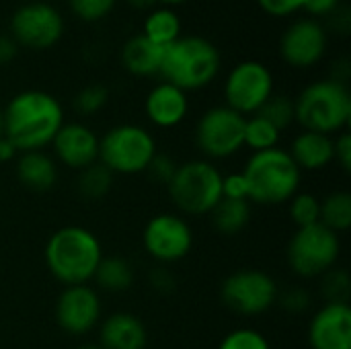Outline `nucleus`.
<instances>
[{
	"mask_svg": "<svg viewBox=\"0 0 351 349\" xmlns=\"http://www.w3.org/2000/svg\"><path fill=\"white\" fill-rule=\"evenodd\" d=\"M154 154L156 142L152 134L136 123L115 125L99 138V163L113 175L144 173Z\"/></svg>",
	"mask_w": 351,
	"mask_h": 349,
	"instance_id": "obj_7",
	"label": "nucleus"
},
{
	"mask_svg": "<svg viewBox=\"0 0 351 349\" xmlns=\"http://www.w3.org/2000/svg\"><path fill=\"white\" fill-rule=\"evenodd\" d=\"M339 6H341V0H304L302 2V8L311 14V19L335 14Z\"/></svg>",
	"mask_w": 351,
	"mask_h": 349,
	"instance_id": "obj_40",
	"label": "nucleus"
},
{
	"mask_svg": "<svg viewBox=\"0 0 351 349\" xmlns=\"http://www.w3.org/2000/svg\"><path fill=\"white\" fill-rule=\"evenodd\" d=\"M222 197L228 200H249V187L243 173H230L222 177Z\"/></svg>",
	"mask_w": 351,
	"mask_h": 349,
	"instance_id": "obj_37",
	"label": "nucleus"
},
{
	"mask_svg": "<svg viewBox=\"0 0 351 349\" xmlns=\"http://www.w3.org/2000/svg\"><path fill=\"white\" fill-rule=\"evenodd\" d=\"M257 115L265 117L271 125H276L280 132L290 128L296 121V109H294V99L284 97V95H271L263 107L257 111Z\"/></svg>",
	"mask_w": 351,
	"mask_h": 349,
	"instance_id": "obj_29",
	"label": "nucleus"
},
{
	"mask_svg": "<svg viewBox=\"0 0 351 349\" xmlns=\"http://www.w3.org/2000/svg\"><path fill=\"white\" fill-rule=\"evenodd\" d=\"M156 2H165V4H181L185 0H156Z\"/></svg>",
	"mask_w": 351,
	"mask_h": 349,
	"instance_id": "obj_46",
	"label": "nucleus"
},
{
	"mask_svg": "<svg viewBox=\"0 0 351 349\" xmlns=\"http://www.w3.org/2000/svg\"><path fill=\"white\" fill-rule=\"evenodd\" d=\"M278 302L284 311L300 315L311 309V294L302 288H290L284 294H278Z\"/></svg>",
	"mask_w": 351,
	"mask_h": 349,
	"instance_id": "obj_36",
	"label": "nucleus"
},
{
	"mask_svg": "<svg viewBox=\"0 0 351 349\" xmlns=\"http://www.w3.org/2000/svg\"><path fill=\"white\" fill-rule=\"evenodd\" d=\"M222 173L210 160H187L177 165L171 179L169 195L179 212L187 216H204L222 200Z\"/></svg>",
	"mask_w": 351,
	"mask_h": 349,
	"instance_id": "obj_6",
	"label": "nucleus"
},
{
	"mask_svg": "<svg viewBox=\"0 0 351 349\" xmlns=\"http://www.w3.org/2000/svg\"><path fill=\"white\" fill-rule=\"evenodd\" d=\"M150 286L160 294H169L175 290V276L167 267H154L150 272Z\"/></svg>",
	"mask_w": 351,
	"mask_h": 349,
	"instance_id": "obj_41",
	"label": "nucleus"
},
{
	"mask_svg": "<svg viewBox=\"0 0 351 349\" xmlns=\"http://www.w3.org/2000/svg\"><path fill=\"white\" fill-rule=\"evenodd\" d=\"M333 150H335V160L339 167L350 173L351 169V134L350 132H339V136L333 140Z\"/></svg>",
	"mask_w": 351,
	"mask_h": 349,
	"instance_id": "obj_39",
	"label": "nucleus"
},
{
	"mask_svg": "<svg viewBox=\"0 0 351 349\" xmlns=\"http://www.w3.org/2000/svg\"><path fill=\"white\" fill-rule=\"evenodd\" d=\"M78 349H103V348H99V346H80Z\"/></svg>",
	"mask_w": 351,
	"mask_h": 349,
	"instance_id": "obj_47",
	"label": "nucleus"
},
{
	"mask_svg": "<svg viewBox=\"0 0 351 349\" xmlns=\"http://www.w3.org/2000/svg\"><path fill=\"white\" fill-rule=\"evenodd\" d=\"M290 156L300 171H321L335 160L333 138L302 130V134H298L292 142Z\"/></svg>",
	"mask_w": 351,
	"mask_h": 349,
	"instance_id": "obj_20",
	"label": "nucleus"
},
{
	"mask_svg": "<svg viewBox=\"0 0 351 349\" xmlns=\"http://www.w3.org/2000/svg\"><path fill=\"white\" fill-rule=\"evenodd\" d=\"M175 171H177V163H175L171 156L158 154V152H156V154L152 156V160L148 163V167H146L144 173H148V177H150L154 183L169 185L171 179H173V175H175Z\"/></svg>",
	"mask_w": 351,
	"mask_h": 349,
	"instance_id": "obj_35",
	"label": "nucleus"
},
{
	"mask_svg": "<svg viewBox=\"0 0 351 349\" xmlns=\"http://www.w3.org/2000/svg\"><path fill=\"white\" fill-rule=\"evenodd\" d=\"M19 154V150L12 146V142L8 140V138H0V163H8V160H12L14 156Z\"/></svg>",
	"mask_w": 351,
	"mask_h": 349,
	"instance_id": "obj_43",
	"label": "nucleus"
},
{
	"mask_svg": "<svg viewBox=\"0 0 351 349\" xmlns=\"http://www.w3.org/2000/svg\"><path fill=\"white\" fill-rule=\"evenodd\" d=\"M214 228L224 237L241 234L251 222V202L249 200H228L222 197L210 212Z\"/></svg>",
	"mask_w": 351,
	"mask_h": 349,
	"instance_id": "obj_23",
	"label": "nucleus"
},
{
	"mask_svg": "<svg viewBox=\"0 0 351 349\" xmlns=\"http://www.w3.org/2000/svg\"><path fill=\"white\" fill-rule=\"evenodd\" d=\"M144 111L156 128H175L189 111L187 93L169 82H160L148 93Z\"/></svg>",
	"mask_w": 351,
	"mask_h": 349,
	"instance_id": "obj_18",
	"label": "nucleus"
},
{
	"mask_svg": "<svg viewBox=\"0 0 351 349\" xmlns=\"http://www.w3.org/2000/svg\"><path fill=\"white\" fill-rule=\"evenodd\" d=\"M222 66L218 47L199 35L179 37L165 47L158 74L181 91H197L216 80Z\"/></svg>",
	"mask_w": 351,
	"mask_h": 349,
	"instance_id": "obj_3",
	"label": "nucleus"
},
{
	"mask_svg": "<svg viewBox=\"0 0 351 349\" xmlns=\"http://www.w3.org/2000/svg\"><path fill=\"white\" fill-rule=\"evenodd\" d=\"M4 136V115H2V107H0V138Z\"/></svg>",
	"mask_w": 351,
	"mask_h": 349,
	"instance_id": "obj_45",
	"label": "nucleus"
},
{
	"mask_svg": "<svg viewBox=\"0 0 351 349\" xmlns=\"http://www.w3.org/2000/svg\"><path fill=\"white\" fill-rule=\"evenodd\" d=\"M286 255L296 276L319 278L335 267L341 255V241L339 234L317 222L313 226H304L294 232Z\"/></svg>",
	"mask_w": 351,
	"mask_h": 349,
	"instance_id": "obj_8",
	"label": "nucleus"
},
{
	"mask_svg": "<svg viewBox=\"0 0 351 349\" xmlns=\"http://www.w3.org/2000/svg\"><path fill=\"white\" fill-rule=\"evenodd\" d=\"M304 0H257V4L271 16H290L302 8Z\"/></svg>",
	"mask_w": 351,
	"mask_h": 349,
	"instance_id": "obj_38",
	"label": "nucleus"
},
{
	"mask_svg": "<svg viewBox=\"0 0 351 349\" xmlns=\"http://www.w3.org/2000/svg\"><path fill=\"white\" fill-rule=\"evenodd\" d=\"M241 173L249 187V202L253 200L261 206L290 202L298 193L302 179V171L296 167L290 152L280 146L253 152Z\"/></svg>",
	"mask_w": 351,
	"mask_h": 349,
	"instance_id": "obj_4",
	"label": "nucleus"
},
{
	"mask_svg": "<svg viewBox=\"0 0 351 349\" xmlns=\"http://www.w3.org/2000/svg\"><path fill=\"white\" fill-rule=\"evenodd\" d=\"M165 47L152 43L144 35H134L123 43L121 49V62L125 70L134 76H154L160 70Z\"/></svg>",
	"mask_w": 351,
	"mask_h": 349,
	"instance_id": "obj_22",
	"label": "nucleus"
},
{
	"mask_svg": "<svg viewBox=\"0 0 351 349\" xmlns=\"http://www.w3.org/2000/svg\"><path fill=\"white\" fill-rule=\"evenodd\" d=\"M321 292L325 296L327 302H341V304H350L351 296V280L348 272L343 269H329L327 274H323V284H321Z\"/></svg>",
	"mask_w": 351,
	"mask_h": 349,
	"instance_id": "obj_31",
	"label": "nucleus"
},
{
	"mask_svg": "<svg viewBox=\"0 0 351 349\" xmlns=\"http://www.w3.org/2000/svg\"><path fill=\"white\" fill-rule=\"evenodd\" d=\"M16 51H19V45H16V41H14L10 35H4V33H0V66H6V64H10V62L16 58Z\"/></svg>",
	"mask_w": 351,
	"mask_h": 349,
	"instance_id": "obj_42",
	"label": "nucleus"
},
{
	"mask_svg": "<svg viewBox=\"0 0 351 349\" xmlns=\"http://www.w3.org/2000/svg\"><path fill=\"white\" fill-rule=\"evenodd\" d=\"M45 265L64 286H80L93 280L103 259V249L93 230L84 226L58 228L45 243Z\"/></svg>",
	"mask_w": 351,
	"mask_h": 349,
	"instance_id": "obj_2",
	"label": "nucleus"
},
{
	"mask_svg": "<svg viewBox=\"0 0 351 349\" xmlns=\"http://www.w3.org/2000/svg\"><path fill=\"white\" fill-rule=\"evenodd\" d=\"M113 187V173L99 160L88 165L78 175V193L88 202L103 200Z\"/></svg>",
	"mask_w": 351,
	"mask_h": 349,
	"instance_id": "obj_27",
	"label": "nucleus"
},
{
	"mask_svg": "<svg viewBox=\"0 0 351 349\" xmlns=\"http://www.w3.org/2000/svg\"><path fill=\"white\" fill-rule=\"evenodd\" d=\"M325 51L327 31L317 19H298L280 39V53L284 62L294 68H311L319 64Z\"/></svg>",
	"mask_w": 351,
	"mask_h": 349,
	"instance_id": "obj_15",
	"label": "nucleus"
},
{
	"mask_svg": "<svg viewBox=\"0 0 351 349\" xmlns=\"http://www.w3.org/2000/svg\"><path fill=\"white\" fill-rule=\"evenodd\" d=\"M311 349H351V306L327 302L308 325Z\"/></svg>",
	"mask_w": 351,
	"mask_h": 349,
	"instance_id": "obj_16",
	"label": "nucleus"
},
{
	"mask_svg": "<svg viewBox=\"0 0 351 349\" xmlns=\"http://www.w3.org/2000/svg\"><path fill=\"white\" fill-rule=\"evenodd\" d=\"M109 101V91L103 84H86L74 97V109L80 115H95L99 113Z\"/></svg>",
	"mask_w": 351,
	"mask_h": 349,
	"instance_id": "obj_32",
	"label": "nucleus"
},
{
	"mask_svg": "<svg viewBox=\"0 0 351 349\" xmlns=\"http://www.w3.org/2000/svg\"><path fill=\"white\" fill-rule=\"evenodd\" d=\"M115 2L117 0H68L72 12L86 23H95V21L105 19L113 10Z\"/></svg>",
	"mask_w": 351,
	"mask_h": 349,
	"instance_id": "obj_34",
	"label": "nucleus"
},
{
	"mask_svg": "<svg viewBox=\"0 0 351 349\" xmlns=\"http://www.w3.org/2000/svg\"><path fill=\"white\" fill-rule=\"evenodd\" d=\"M280 134L282 132L276 125H271L265 117L257 113L245 119V146H249L253 152L276 148L280 142Z\"/></svg>",
	"mask_w": 351,
	"mask_h": 349,
	"instance_id": "obj_28",
	"label": "nucleus"
},
{
	"mask_svg": "<svg viewBox=\"0 0 351 349\" xmlns=\"http://www.w3.org/2000/svg\"><path fill=\"white\" fill-rule=\"evenodd\" d=\"M274 95V74L271 70L257 62L245 60L237 64L224 82L226 107L241 115H255L263 103Z\"/></svg>",
	"mask_w": 351,
	"mask_h": 349,
	"instance_id": "obj_11",
	"label": "nucleus"
},
{
	"mask_svg": "<svg viewBox=\"0 0 351 349\" xmlns=\"http://www.w3.org/2000/svg\"><path fill=\"white\" fill-rule=\"evenodd\" d=\"M296 121L319 134H337L346 132L351 119V93L348 84L333 78L317 80L308 84L296 99Z\"/></svg>",
	"mask_w": 351,
	"mask_h": 349,
	"instance_id": "obj_5",
	"label": "nucleus"
},
{
	"mask_svg": "<svg viewBox=\"0 0 351 349\" xmlns=\"http://www.w3.org/2000/svg\"><path fill=\"white\" fill-rule=\"evenodd\" d=\"M29 2H31V0H29Z\"/></svg>",
	"mask_w": 351,
	"mask_h": 349,
	"instance_id": "obj_48",
	"label": "nucleus"
},
{
	"mask_svg": "<svg viewBox=\"0 0 351 349\" xmlns=\"http://www.w3.org/2000/svg\"><path fill=\"white\" fill-rule=\"evenodd\" d=\"M245 115L226 105L208 109L195 125V144L210 158H228L245 146Z\"/></svg>",
	"mask_w": 351,
	"mask_h": 349,
	"instance_id": "obj_10",
	"label": "nucleus"
},
{
	"mask_svg": "<svg viewBox=\"0 0 351 349\" xmlns=\"http://www.w3.org/2000/svg\"><path fill=\"white\" fill-rule=\"evenodd\" d=\"M290 218L298 228L321 222V200L313 193L298 191L290 200Z\"/></svg>",
	"mask_w": 351,
	"mask_h": 349,
	"instance_id": "obj_30",
	"label": "nucleus"
},
{
	"mask_svg": "<svg viewBox=\"0 0 351 349\" xmlns=\"http://www.w3.org/2000/svg\"><path fill=\"white\" fill-rule=\"evenodd\" d=\"M64 33V19L58 8L43 0L19 6L10 19V37L29 49H49Z\"/></svg>",
	"mask_w": 351,
	"mask_h": 349,
	"instance_id": "obj_12",
	"label": "nucleus"
},
{
	"mask_svg": "<svg viewBox=\"0 0 351 349\" xmlns=\"http://www.w3.org/2000/svg\"><path fill=\"white\" fill-rule=\"evenodd\" d=\"M148 333L144 323L132 313H113L99 327V348L144 349Z\"/></svg>",
	"mask_w": 351,
	"mask_h": 349,
	"instance_id": "obj_19",
	"label": "nucleus"
},
{
	"mask_svg": "<svg viewBox=\"0 0 351 349\" xmlns=\"http://www.w3.org/2000/svg\"><path fill=\"white\" fill-rule=\"evenodd\" d=\"M321 224L341 234L351 226V193L333 191L321 202Z\"/></svg>",
	"mask_w": 351,
	"mask_h": 349,
	"instance_id": "obj_26",
	"label": "nucleus"
},
{
	"mask_svg": "<svg viewBox=\"0 0 351 349\" xmlns=\"http://www.w3.org/2000/svg\"><path fill=\"white\" fill-rule=\"evenodd\" d=\"M218 349H271L269 341L263 333L255 329H234L230 331Z\"/></svg>",
	"mask_w": 351,
	"mask_h": 349,
	"instance_id": "obj_33",
	"label": "nucleus"
},
{
	"mask_svg": "<svg viewBox=\"0 0 351 349\" xmlns=\"http://www.w3.org/2000/svg\"><path fill=\"white\" fill-rule=\"evenodd\" d=\"M132 6H136V8H148V6H152L156 0H128Z\"/></svg>",
	"mask_w": 351,
	"mask_h": 349,
	"instance_id": "obj_44",
	"label": "nucleus"
},
{
	"mask_svg": "<svg viewBox=\"0 0 351 349\" xmlns=\"http://www.w3.org/2000/svg\"><path fill=\"white\" fill-rule=\"evenodd\" d=\"M93 280L107 292H125L134 284V269L123 257H103Z\"/></svg>",
	"mask_w": 351,
	"mask_h": 349,
	"instance_id": "obj_24",
	"label": "nucleus"
},
{
	"mask_svg": "<svg viewBox=\"0 0 351 349\" xmlns=\"http://www.w3.org/2000/svg\"><path fill=\"white\" fill-rule=\"evenodd\" d=\"M2 115L4 138H8L19 152L45 148L64 125V109L60 101L37 88L14 95L2 109Z\"/></svg>",
	"mask_w": 351,
	"mask_h": 349,
	"instance_id": "obj_1",
	"label": "nucleus"
},
{
	"mask_svg": "<svg viewBox=\"0 0 351 349\" xmlns=\"http://www.w3.org/2000/svg\"><path fill=\"white\" fill-rule=\"evenodd\" d=\"M14 171L21 185L31 191H49L58 181V167L53 158L41 150L21 152Z\"/></svg>",
	"mask_w": 351,
	"mask_h": 349,
	"instance_id": "obj_21",
	"label": "nucleus"
},
{
	"mask_svg": "<svg viewBox=\"0 0 351 349\" xmlns=\"http://www.w3.org/2000/svg\"><path fill=\"white\" fill-rule=\"evenodd\" d=\"M144 37H148L152 43L167 47L175 39L181 37V21L171 8H158L152 10L144 21Z\"/></svg>",
	"mask_w": 351,
	"mask_h": 349,
	"instance_id": "obj_25",
	"label": "nucleus"
},
{
	"mask_svg": "<svg viewBox=\"0 0 351 349\" xmlns=\"http://www.w3.org/2000/svg\"><path fill=\"white\" fill-rule=\"evenodd\" d=\"M56 156L62 165L82 171L99 160V136L84 123H64L51 140Z\"/></svg>",
	"mask_w": 351,
	"mask_h": 349,
	"instance_id": "obj_17",
	"label": "nucleus"
},
{
	"mask_svg": "<svg viewBox=\"0 0 351 349\" xmlns=\"http://www.w3.org/2000/svg\"><path fill=\"white\" fill-rule=\"evenodd\" d=\"M101 319V298L88 286H66L56 302V321L68 335H86Z\"/></svg>",
	"mask_w": 351,
	"mask_h": 349,
	"instance_id": "obj_14",
	"label": "nucleus"
},
{
	"mask_svg": "<svg viewBox=\"0 0 351 349\" xmlns=\"http://www.w3.org/2000/svg\"><path fill=\"white\" fill-rule=\"evenodd\" d=\"M142 243L146 253L158 263H175L189 255L193 247L191 226L183 216L156 214L148 220Z\"/></svg>",
	"mask_w": 351,
	"mask_h": 349,
	"instance_id": "obj_13",
	"label": "nucleus"
},
{
	"mask_svg": "<svg viewBox=\"0 0 351 349\" xmlns=\"http://www.w3.org/2000/svg\"><path fill=\"white\" fill-rule=\"evenodd\" d=\"M276 280L261 269H239L230 274L220 288L222 302L237 315L259 317L278 302Z\"/></svg>",
	"mask_w": 351,
	"mask_h": 349,
	"instance_id": "obj_9",
	"label": "nucleus"
}]
</instances>
